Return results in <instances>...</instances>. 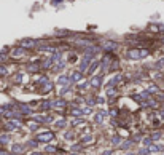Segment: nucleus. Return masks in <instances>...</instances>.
<instances>
[{"mask_svg": "<svg viewBox=\"0 0 164 155\" xmlns=\"http://www.w3.org/2000/svg\"><path fill=\"white\" fill-rule=\"evenodd\" d=\"M148 54V51L147 50H129L128 51V56L131 58V59H139V58H143V56H147Z\"/></svg>", "mask_w": 164, "mask_h": 155, "instance_id": "f257e3e1", "label": "nucleus"}, {"mask_svg": "<svg viewBox=\"0 0 164 155\" xmlns=\"http://www.w3.org/2000/svg\"><path fill=\"white\" fill-rule=\"evenodd\" d=\"M51 139H54L53 133H43V134H40V136H38V141H43V142H48Z\"/></svg>", "mask_w": 164, "mask_h": 155, "instance_id": "f03ea898", "label": "nucleus"}, {"mask_svg": "<svg viewBox=\"0 0 164 155\" xmlns=\"http://www.w3.org/2000/svg\"><path fill=\"white\" fill-rule=\"evenodd\" d=\"M104 48H105V50H116V43H113V42H105V43H104Z\"/></svg>", "mask_w": 164, "mask_h": 155, "instance_id": "7ed1b4c3", "label": "nucleus"}, {"mask_svg": "<svg viewBox=\"0 0 164 155\" xmlns=\"http://www.w3.org/2000/svg\"><path fill=\"white\" fill-rule=\"evenodd\" d=\"M34 45H35L34 40H24L23 42V47H34Z\"/></svg>", "mask_w": 164, "mask_h": 155, "instance_id": "20e7f679", "label": "nucleus"}, {"mask_svg": "<svg viewBox=\"0 0 164 155\" xmlns=\"http://www.w3.org/2000/svg\"><path fill=\"white\" fill-rule=\"evenodd\" d=\"M24 54V50L23 48H18L16 51H13V56H23Z\"/></svg>", "mask_w": 164, "mask_h": 155, "instance_id": "39448f33", "label": "nucleus"}, {"mask_svg": "<svg viewBox=\"0 0 164 155\" xmlns=\"http://www.w3.org/2000/svg\"><path fill=\"white\" fill-rule=\"evenodd\" d=\"M53 106H54L56 109H61V107H64V106H65V102H62V101H59V102H54Z\"/></svg>", "mask_w": 164, "mask_h": 155, "instance_id": "423d86ee", "label": "nucleus"}, {"mask_svg": "<svg viewBox=\"0 0 164 155\" xmlns=\"http://www.w3.org/2000/svg\"><path fill=\"white\" fill-rule=\"evenodd\" d=\"M94 86H99V83H100V77H96V79H92V82H91Z\"/></svg>", "mask_w": 164, "mask_h": 155, "instance_id": "0eeeda50", "label": "nucleus"}, {"mask_svg": "<svg viewBox=\"0 0 164 155\" xmlns=\"http://www.w3.org/2000/svg\"><path fill=\"white\" fill-rule=\"evenodd\" d=\"M0 155H13V153H3V152H2V153H0Z\"/></svg>", "mask_w": 164, "mask_h": 155, "instance_id": "6e6552de", "label": "nucleus"}, {"mask_svg": "<svg viewBox=\"0 0 164 155\" xmlns=\"http://www.w3.org/2000/svg\"><path fill=\"white\" fill-rule=\"evenodd\" d=\"M32 155H40V153H32Z\"/></svg>", "mask_w": 164, "mask_h": 155, "instance_id": "1a4fd4ad", "label": "nucleus"}, {"mask_svg": "<svg viewBox=\"0 0 164 155\" xmlns=\"http://www.w3.org/2000/svg\"><path fill=\"white\" fill-rule=\"evenodd\" d=\"M162 42H164V40H162Z\"/></svg>", "mask_w": 164, "mask_h": 155, "instance_id": "9d476101", "label": "nucleus"}]
</instances>
